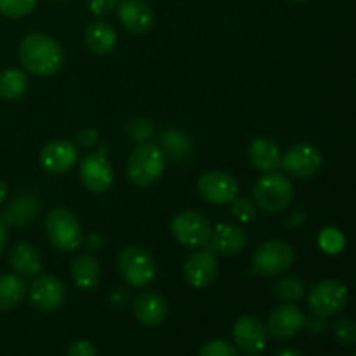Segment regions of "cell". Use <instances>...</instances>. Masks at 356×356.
<instances>
[{
  "label": "cell",
  "mask_w": 356,
  "mask_h": 356,
  "mask_svg": "<svg viewBox=\"0 0 356 356\" xmlns=\"http://www.w3.org/2000/svg\"><path fill=\"white\" fill-rule=\"evenodd\" d=\"M66 356H97V350L90 341L79 339L72 343V346L66 351Z\"/></svg>",
  "instance_id": "34"
},
{
  "label": "cell",
  "mask_w": 356,
  "mask_h": 356,
  "mask_svg": "<svg viewBox=\"0 0 356 356\" xmlns=\"http://www.w3.org/2000/svg\"><path fill=\"white\" fill-rule=\"evenodd\" d=\"M275 356H302V353L296 350V348H282V350L275 353Z\"/></svg>",
  "instance_id": "42"
},
{
  "label": "cell",
  "mask_w": 356,
  "mask_h": 356,
  "mask_svg": "<svg viewBox=\"0 0 356 356\" xmlns=\"http://www.w3.org/2000/svg\"><path fill=\"white\" fill-rule=\"evenodd\" d=\"M249 160L254 169L261 170V172H273L280 167V148L271 139L256 138L249 146Z\"/></svg>",
  "instance_id": "23"
},
{
  "label": "cell",
  "mask_w": 356,
  "mask_h": 356,
  "mask_svg": "<svg viewBox=\"0 0 356 356\" xmlns=\"http://www.w3.org/2000/svg\"><path fill=\"white\" fill-rule=\"evenodd\" d=\"M305 282L299 280L298 277H291V275L277 278L271 285V292H273L275 298L284 302L301 301L302 296H305Z\"/></svg>",
  "instance_id": "27"
},
{
  "label": "cell",
  "mask_w": 356,
  "mask_h": 356,
  "mask_svg": "<svg viewBox=\"0 0 356 356\" xmlns=\"http://www.w3.org/2000/svg\"><path fill=\"white\" fill-rule=\"evenodd\" d=\"M83 40L90 52L97 56H108L117 47V31L104 21H92L86 26Z\"/></svg>",
  "instance_id": "22"
},
{
  "label": "cell",
  "mask_w": 356,
  "mask_h": 356,
  "mask_svg": "<svg viewBox=\"0 0 356 356\" xmlns=\"http://www.w3.org/2000/svg\"><path fill=\"white\" fill-rule=\"evenodd\" d=\"M322 153L309 143H298L282 155L280 167L298 179H309L322 169Z\"/></svg>",
  "instance_id": "9"
},
{
  "label": "cell",
  "mask_w": 356,
  "mask_h": 356,
  "mask_svg": "<svg viewBox=\"0 0 356 356\" xmlns=\"http://www.w3.org/2000/svg\"><path fill=\"white\" fill-rule=\"evenodd\" d=\"M348 287L339 280H323L308 294V308L318 318L337 315L348 305Z\"/></svg>",
  "instance_id": "7"
},
{
  "label": "cell",
  "mask_w": 356,
  "mask_h": 356,
  "mask_svg": "<svg viewBox=\"0 0 356 356\" xmlns=\"http://www.w3.org/2000/svg\"><path fill=\"white\" fill-rule=\"evenodd\" d=\"M120 0H87V7L96 16H106L111 10L117 9Z\"/></svg>",
  "instance_id": "35"
},
{
  "label": "cell",
  "mask_w": 356,
  "mask_h": 356,
  "mask_svg": "<svg viewBox=\"0 0 356 356\" xmlns=\"http://www.w3.org/2000/svg\"><path fill=\"white\" fill-rule=\"evenodd\" d=\"M233 204V216L242 222H250L256 219V205L249 200V198H235Z\"/></svg>",
  "instance_id": "33"
},
{
  "label": "cell",
  "mask_w": 356,
  "mask_h": 356,
  "mask_svg": "<svg viewBox=\"0 0 356 356\" xmlns=\"http://www.w3.org/2000/svg\"><path fill=\"white\" fill-rule=\"evenodd\" d=\"M218 259L211 250H197L186 259L183 266L184 280L193 289H205L218 278Z\"/></svg>",
  "instance_id": "16"
},
{
  "label": "cell",
  "mask_w": 356,
  "mask_h": 356,
  "mask_svg": "<svg viewBox=\"0 0 356 356\" xmlns=\"http://www.w3.org/2000/svg\"><path fill=\"white\" fill-rule=\"evenodd\" d=\"M306 316L294 302H284L270 313L266 322V332L277 339H291L305 329Z\"/></svg>",
  "instance_id": "12"
},
{
  "label": "cell",
  "mask_w": 356,
  "mask_h": 356,
  "mask_svg": "<svg viewBox=\"0 0 356 356\" xmlns=\"http://www.w3.org/2000/svg\"><path fill=\"white\" fill-rule=\"evenodd\" d=\"M117 16L122 26L132 35L148 33L155 23V14L145 0H122L117 6Z\"/></svg>",
  "instance_id": "17"
},
{
  "label": "cell",
  "mask_w": 356,
  "mask_h": 356,
  "mask_svg": "<svg viewBox=\"0 0 356 356\" xmlns=\"http://www.w3.org/2000/svg\"><path fill=\"white\" fill-rule=\"evenodd\" d=\"M233 341L245 355H259L266 348L268 332L257 316L242 315L233 323Z\"/></svg>",
  "instance_id": "14"
},
{
  "label": "cell",
  "mask_w": 356,
  "mask_h": 356,
  "mask_svg": "<svg viewBox=\"0 0 356 356\" xmlns=\"http://www.w3.org/2000/svg\"><path fill=\"white\" fill-rule=\"evenodd\" d=\"M153 132V127L149 122L146 120H138L132 124V139H138V141H143L145 138H148V136H152Z\"/></svg>",
  "instance_id": "36"
},
{
  "label": "cell",
  "mask_w": 356,
  "mask_h": 356,
  "mask_svg": "<svg viewBox=\"0 0 356 356\" xmlns=\"http://www.w3.org/2000/svg\"><path fill=\"white\" fill-rule=\"evenodd\" d=\"M9 264L14 273L21 275L23 278H35L42 271L40 254L28 242H19L10 249Z\"/></svg>",
  "instance_id": "21"
},
{
  "label": "cell",
  "mask_w": 356,
  "mask_h": 356,
  "mask_svg": "<svg viewBox=\"0 0 356 356\" xmlns=\"http://www.w3.org/2000/svg\"><path fill=\"white\" fill-rule=\"evenodd\" d=\"M76 141H79V145L83 146V148H90V146L96 145L97 132L94 131V129H86V131L76 134Z\"/></svg>",
  "instance_id": "39"
},
{
  "label": "cell",
  "mask_w": 356,
  "mask_h": 356,
  "mask_svg": "<svg viewBox=\"0 0 356 356\" xmlns=\"http://www.w3.org/2000/svg\"><path fill=\"white\" fill-rule=\"evenodd\" d=\"M40 165L45 172L49 174H65L75 167L79 162V149L72 141L66 139H58V141H51L42 148L40 155Z\"/></svg>",
  "instance_id": "15"
},
{
  "label": "cell",
  "mask_w": 356,
  "mask_h": 356,
  "mask_svg": "<svg viewBox=\"0 0 356 356\" xmlns=\"http://www.w3.org/2000/svg\"><path fill=\"white\" fill-rule=\"evenodd\" d=\"M306 329L309 330V332L313 334H322L323 330H325V323H323V318H318V316L313 315V318H306V323H305Z\"/></svg>",
  "instance_id": "40"
},
{
  "label": "cell",
  "mask_w": 356,
  "mask_h": 356,
  "mask_svg": "<svg viewBox=\"0 0 356 356\" xmlns=\"http://www.w3.org/2000/svg\"><path fill=\"white\" fill-rule=\"evenodd\" d=\"M7 243V225L2 218H0V252L3 250Z\"/></svg>",
  "instance_id": "41"
},
{
  "label": "cell",
  "mask_w": 356,
  "mask_h": 356,
  "mask_svg": "<svg viewBox=\"0 0 356 356\" xmlns=\"http://www.w3.org/2000/svg\"><path fill=\"white\" fill-rule=\"evenodd\" d=\"M163 169H165L163 149L153 143H141L129 156L125 172L132 184L145 188L156 183L163 174Z\"/></svg>",
  "instance_id": "2"
},
{
  "label": "cell",
  "mask_w": 356,
  "mask_h": 356,
  "mask_svg": "<svg viewBox=\"0 0 356 356\" xmlns=\"http://www.w3.org/2000/svg\"><path fill=\"white\" fill-rule=\"evenodd\" d=\"M82 243L87 250H101L104 245V236L101 233H89L87 236H83Z\"/></svg>",
  "instance_id": "38"
},
{
  "label": "cell",
  "mask_w": 356,
  "mask_h": 356,
  "mask_svg": "<svg viewBox=\"0 0 356 356\" xmlns=\"http://www.w3.org/2000/svg\"><path fill=\"white\" fill-rule=\"evenodd\" d=\"M38 0H0V14L10 19H19L35 10Z\"/></svg>",
  "instance_id": "29"
},
{
  "label": "cell",
  "mask_w": 356,
  "mask_h": 356,
  "mask_svg": "<svg viewBox=\"0 0 356 356\" xmlns=\"http://www.w3.org/2000/svg\"><path fill=\"white\" fill-rule=\"evenodd\" d=\"M54 2H63V0H54Z\"/></svg>",
  "instance_id": "45"
},
{
  "label": "cell",
  "mask_w": 356,
  "mask_h": 356,
  "mask_svg": "<svg viewBox=\"0 0 356 356\" xmlns=\"http://www.w3.org/2000/svg\"><path fill=\"white\" fill-rule=\"evenodd\" d=\"M6 197H7V184L0 179V204L6 200Z\"/></svg>",
  "instance_id": "43"
},
{
  "label": "cell",
  "mask_w": 356,
  "mask_h": 356,
  "mask_svg": "<svg viewBox=\"0 0 356 356\" xmlns=\"http://www.w3.org/2000/svg\"><path fill=\"white\" fill-rule=\"evenodd\" d=\"M198 195L214 205L232 204L238 195V183L225 170H207L197 181Z\"/></svg>",
  "instance_id": "10"
},
{
  "label": "cell",
  "mask_w": 356,
  "mask_h": 356,
  "mask_svg": "<svg viewBox=\"0 0 356 356\" xmlns=\"http://www.w3.org/2000/svg\"><path fill=\"white\" fill-rule=\"evenodd\" d=\"M45 233L51 245L59 252H73L82 245V226L70 209H52L45 218Z\"/></svg>",
  "instance_id": "3"
},
{
  "label": "cell",
  "mask_w": 356,
  "mask_h": 356,
  "mask_svg": "<svg viewBox=\"0 0 356 356\" xmlns=\"http://www.w3.org/2000/svg\"><path fill=\"white\" fill-rule=\"evenodd\" d=\"M163 153L169 155L170 159L181 160L190 153V139L179 129H169L165 134L162 136Z\"/></svg>",
  "instance_id": "28"
},
{
  "label": "cell",
  "mask_w": 356,
  "mask_h": 356,
  "mask_svg": "<svg viewBox=\"0 0 356 356\" xmlns=\"http://www.w3.org/2000/svg\"><path fill=\"white\" fill-rule=\"evenodd\" d=\"M40 212V200H38L35 195H19V197L14 198L9 204V207L3 212V221L6 225L16 226V228H21V226H26L37 218V214Z\"/></svg>",
  "instance_id": "24"
},
{
  "label": "cell",
  "mask_w": 356,
  "mask_h": 356,
  "mask_svg": "<svg viewBox=\"0 0 356 356\" xmlns=\"http://www.w3.org/2000/svg\"><path fill=\"white\" fill-rule=\"evenodd\" d=\"M80 183L92 193H104L115 181L113 167L110 165L104 152L89 153L82 159L79 169Z\"/></svg>",
  "instance_id": "11"
},
{
  "label": "cell",
  "mask_w": 356,
  "mask_h": 356,
  "mask_svg": "<svg viewBox=\"0 0 356 356\" xmlns=\"http://www.w3.org/2000/svg\"><path fill=\"white\" fill-rule=\"evenodd\" d=\"M320 247H322L325 252L329 254H339L341 250L344 249V235L336 228H325L322 233H320V238H318Z\"/></svg>",
  "instance_id": "30"
},
{
  "label": "cell",
  "mask_w": 356,
  "mask_h": 356,
  "mask_svg": "<svg viewBox=\"0 0 356 356\" xmlns=\"http://www.w3.org/2000/svg\"><path fill=\"white\" fill-rule=\"evenodd\" d=\"M247 245V235L240 226L222 222L212 228L211 238H209V250L219 256H235L242 252Z\"/></svg>",
  "instance_id": "19"
},
{
  "label": "cell",
  "mask_w": 356,
  "mask_h": 356,
  "mask_svg": "<svg viewBox=\"0 0 356 356\" xmlns=\"http://www.w3.org/2000/svg\"><path fill=\"white\" fill-rule=\"evenodd\" d=\"M19 63L28 73L37 76H52L65 66V51L51 35L31 31L19 42Z\"/></svg>",
  "instance_id": "1"
},
{
  "label": "cell",
  "mask_w": 356,
  "mask_h": 356,
  "mask_svg": "<svg viewBox=\"0 0 356 356\" xmlns=\"http://www.w3.org/2000/svg\"><path fill=\"white\" fill-rule=\"evenodd\" d=\"M353 356H356V351H355V355H353Z\"/></svg>",
  "instance_id": "46"
},
{
  "label": "cell",
  "mask_w": 356,
  "mask_h": 356,
  "mask_svg": "<svg viewBox=\"0 0 356 356\" xmlns=\"http://www.w3.org/2000/svg\"><path fill=\"white\" fill-rule=\"evenodd\" d=\"M70 277L80 291L90 292L99 285L101 266L97 259L90 254H80L70 264Z\"/></svg>",
  "instance_id": "20"
},
{
  "label": "cell",
  "mask_w": 356,
  "mask_h": 356,
  "mask_svg": "<svg viewBox=\"0 0 356 356\" xmlns=\"http://www.w3.org/2000/svg\"><path fill=\"white\" fill-rule=\"evenodd\" d=\"M294 261L296 252L291 243L284 240H270L254 250L250 263L254 273L264 278H273L291 270Z\"/></svg>",
  "instance_id": "6"
},
{
  "label": "cell",
  "mask_w": 356,
  "mask_h": 356,
  "mask_svg": "<svg viewBox=\"0 0 356 356\" xmlns=\"http://www.w3.org/2000/svg\"><path fill=\"white\" fill-rule=\"evenodd\" d=\"M26 282L21 275H0V312H9L19 306L26 296Z\"/></svg>",
  "instance_id": "25"
},
{
  "label": "cell",
  "mask_w": 356,
  "mask_h": 356,
  "mask_svg": "<svg viewBox=\"0 0 356 356\" xmlns=\"http://www.w3.org/2000/svg\"><path fill=\"white\" fill-rule=\"evenodd\" d=\"M170 232L177 243L188 249H200L209 243L212 226L204 214L197 211H183L172 219Z\"/></svg>",
  "instance_id": "8"
},
{
  "label": "cell",
  "mask_w": 356,
  "mask_h": 356,
  "mask_svg": "<svg viewBox=\"0 0 356 356\" xmlns=\"http://www.w3.org/2000/svg\"><path fill=\"white\" fill-rule=\"evenodd\" d=\"M254 202L264 212H282L292 204L294 198V186L291 179L280 172H266V176L259 177L254 186Z\"/></svg>",
  "instance_id": "5"
},
{
  "label": "cell",
  "mask_w": 356,
  "mask_h": 356,
  "mask_svg": "<svg viewBox=\"0 0 356 356\" xmlns=\"http://www.w3.org/2000/svg\"><path fill=\"white\" fill-rule=\"evenodd\" d=\"M132 309L139 323L146 327L162 325L169 315V306L159 292L145 291L132 301Z\"/></svg>",
  "instance_id": "18"
},
{
  "label": "cell",
  "mask_w": 356,
  "mask_h": 356,
  "mask_svg": "<svg viewBox=\"0 0 356 356\" xmlns=\"http://www.w3.org/2000/svg\"><path fill=\"white\" fill-rule=\"evenodd\" d=\"M118 273L125 284L134 289H145L156 277V264L152 254L138 245H129L118 254Z\"/></svg>",
  "instance_id": "4"
},
{
  "label": "cell",
  "mask_w": 356,
  "mask_h": 356,
  "mask_svg": "<svg viewBox=\"0 0 356 356\" xmlns=\"http://www.w3.org/2000/svg\"><path fill=\"white\" fill-rule=\"evenodd\" d=\"M198 356H240L232 343L222 339H212L202 346Z\"/></svg>",
  "instance_id": "32"
},
{
  "label": "cell",
  "mask_w": 356,
  "mask_h": 356,
  "mask_svg": "<svg viewBox=\"0 0 356 356\" xmlns=\"http://www.w3.org/2000/svg\"><path fill=\"white\" fill-rule=\"evenodd\" d=\"M332 332L339 343L346 346L356 344V322L351 318H339L332 327Z\"/></svg>",
  "instance_id": "31"
},
{
  "label": "cell",
  "mask_w": 356,
  "mask_h": 356,
  "mask_svg": "<svg viewBox=\"0 0 356 356\" xmlns=\"http://www.w3.org/2000/svg\"><path fill=\"white\" fill-rule=\"evenodd\" d=\"M110 301L113 306H118V308H124L129 301H131V292L125 287H115L110 294Z\"/></svg>",
  "instance_id": "37"
},
{
  "label": "cell",
  "mask_w": 356,
  "mask_h": 356,
  "mask_svg": "<svg viewBox=\"0 0 356 356\" xmlns=\"http://www.w3.org/2000/svg\"><path fill=\"white\" fill-rule=\"evenodd\" d=\"M28 76L19 68H6L0 72V97L6 101H16L26 94Z\"/></svg>",
  "instance_id": "26"
},
{
  "label": "cell",
  "mask_w": 356,
  "mask_h": 356,
  "mask_svg": "<svg viewBox=\"0 0 356 356\" xmlns=\"http://www.w3.org/2000/svg\"><path fill=\"white\" fill-rule=\"evenodd\" d=\"M66 299V289L54 275H38L30 287V301L38 312L52 313L63 306Z\"/></svg>",
  "instance_id": "13"
},
{
  "label": "cell",
  "mask_w": 356,
  "mask_h": 356,
  "mask_svg": "<svg viewBox=\"0 0 356 356\" xmlns=\"http://www.w3.org/2000/svg\"><path fill=\"white\" fill-rule=\"evenodd\" d=\"M289 2H296V3H299V2H306V0H289Z\"/></svg>",
  "instance_id": "44"
}]
</instances>
